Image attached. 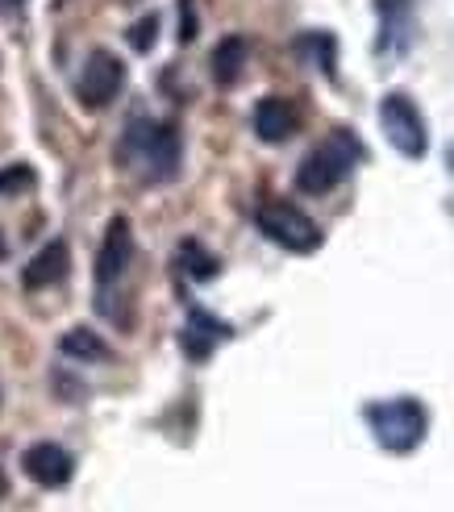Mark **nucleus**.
<instances>
[{
	"label": "nucleus",
	"mask_w": 454,
	"mask_h": 512,
	"mask_svg": "<svg viewBox=\"0 0 454 512\" xmlns=\"http://www.w3.org/2000/svg\"><path fill=\"white\" fill-rule=\"evenodd\" d=\"M117 163L138 171L146 184H167L180 171V130L171 121H150V117L130 121L117 146Z\"/></svg>",
	"instance_id": "1"
},
{
	"label": "nucleus",
	"mask_w": 454,
	"mask_h": 512,
	"mask_svg": "<svg viewBox=\"0 0 454 512\" xmlns=\"http://www.w3.org/2000/svg\"><path fill=\"white\" fill-rule=\"evenodd\" d=\"M363 421L371 429V438L388 454H413L425 433H430V413L417 396H396V400H371L363 408Z\"/></svg>",
	"instance_id": "2"
},
{
	"label": "nucleus",
	"mask_w": 454,
	"mask_h": 512,
	"mask_svg": "<svg viewBox=\"0 0 454 512\" xmlns=\"http://www.w3.org/2000/svg\"><path fill=\"white\" fill-rule=\"evenodd\" d=\"M363 159V146H359V134L350 130H334L321 146H313L305 159L296 167V188L305 196H325L334 192L342 179L355 171V163Z\"/></svg>",
	"instance_id": "3"
},
{
	"label": "nucleus",
	"mask_w": 454,
	"mask_h": 512,
	"mask_svg": "<svg viewBox=\"0 0 454 512\" xmlns=\"http://www.w3.org/2000/svg\"><path fill=\"white\" fill-rule=\"evenodd\" d=\"M255 225L263 229V238H271L275 246H284V250H292V254H313V250H321V242H325L321 225H317L305 209L288 204V200H267V204H259Z\"/></svg>",
	"instance_id": "4"
},
{
	"label": "nucleus",
	"mask_w": 454,
	"mask_h": 512,
	"mask_svg": "<svg viewBox=\"0 0 454 512\" xmlns=\"http://www.w3.org/2000/svg\"><path fill=\"white\" fill-rule=\"evenodd\" d=\"M380 130L405 159H425L430 150V130H425V117L409 92H388L380 100Z\"/></svg>",
	"instance_id": "5"
},
{
	"label": "nucleus",
	"mask_w": 454,
	"mask_h": 512,
	"mask_svg": "<svg viewBox=\"0 0 454 512\" xmlns=\"http://www.w3.org/2000/svg\"><path fill=\"white\" fill-rule=\"evenodd\" d=\"M121 88H125V63L113 55V50H92L80 67V75H75V96H80V105L105 109L117 100Z\"/></svg>",
	"instance_id": "6"
},
{
	"label": "nucleus",
	"mask_w": 454,
	"mask_h": 512,
	"mask_svg": "<svg viewBox=\"0 0 454 512\" xmlns=\"http://www.w3.org/2000/svg\"><path fill=\"white\" fill-rule=\"evenodd\" d=\"M134 263V229L125 217H113L109 229H105V242L96 250V288L105 296L113 284H121L125 271Z\"/></svg>",
	"instance_id": "7"
},
{
	"label": "nucleus",
	"mask_w": 454,
	"mask_h": 512,
	"mask_svg": "<svg viewBox=\"0 0 454 512\" xmlns=\"http://www.w3.org/2000/svg\"><path fill=\"white\" fill-rule=\"evenodd\" d=\"M21 471H25V479H34L38 488L59 492L75 475V458L59 442H38V446H30L21 454Z\"/></svg>",
	"instance_id": "8"
},
{
	"label": "nucleus",
	"mask_w": 454,
	"mask_h": 512,
	"mask_svg": "<svg viewBox=\"0 0 454 512\" xmlns=\"http://www.w3.org/2000/svg\"><path fill=\"white\" fill-rule=\"evenodd\" d=\"M71 271V250H67V242L63 238H50L30 263H25V271H21V284H25V292H42V288H55V284H63V275Z\"/></svg>",
	"instance_id": "9"
},
{
	"label": "nucleus",
	"mask_w": 454,
	"mask_h": 512,
	"mask_svg": "<svg viewBox=\"0 0 454 512\" xmlns=\"http://www.w3.org/2000/svg\"><path fill=\"white\" fill-rule=\"evenodd\" d=\"M255 134L263 138V142H271V146H280V142H288L292 134H296V125H300V113H296V105L292 100H284V96H263L259 105H255Z\"/></svg>",
	"instance_id": "10"
},
{
	"label": "nucleus",
	"mask_w": 454,
	"mask_h": 512,
	"mask_svg": "<svg viewBox=\"0 0 454 512\" xmlns=\"http://www.w3.org/2000/svg\"><path fill=\"white\" fill-rule=\"evenodd\" d=\"M225 338H230V325L209 317V313H200V309H192L184 334H180V346H184V354L192 358V363H205V358L217 350V342H225Z\"/></svg>",
	"instance_id": "11"
},
{
	"label": "nucleus",
	"mask_w": 454,
	"mask_h": 512,
	"mask_svg": "<svg viewBox=\"0 0 454 512\" xmlns=\"http://www.w3.org/2000/svg\"><path fill=\"white\" fill-rule=\"evenodd\" d=\"M246 55H250V46L242 34H230V38H221L213 46V59H209V71H213V84L217 88H234L242 80V71H246Z\"/></svg>",
	"instance_id": "12"
},
{
	"label": "nucleus",
	"mask_w": 454,
	"mask_h": 512,
	"mask_svg": "<svg viewBox=\"0 0 454 512\" xmlns=\"http://www.w3.org/2000/svg\"><path fill=\"white\" fill-rule=\"evenodd\" d=\"M59 350H63L67 358H75V363H105V358H113L109 342L100 338V334H92L88 325L67 329V334L59 338Z\"/></svg>",
	"instance_id": "13"
},
{
	"label": "nucleus",
	"mask_w": 454,
	"mask_h": 512,
	"mask_svg": "<svg viewBox=\"0 0 454 512\" xmlns=\"http://www.w3.org/2000/svg\"><path fill=\"white\" fill-rule=\"evenodd\" d=\"M175 259H180V267H184L192 279H200V284H205V279H213V275L221 271L217 254H209L196 238H184V242H180V254H175Z\"/></svg>",
	"instance_id": "14"
},
{
	"label": "nucleus",
	"mask_w": 454,
	"mask_h": 512,
	"mask_svg": "<svg viewBox=\"0 0 454 512\" xmlns=\"http://www.w3.org/2000/svg\"><path fill=\"white\" fill-rule=\"evenodd\" d=\"M300 50L321 59V71L334 75V38L330 34H300Z\"/></svg>",
	"instance_id": "15"
},
{
	"label": "nucleus",
	"mask_w": 454,
	"mask_h": 512,
	"mask_svg": "<svg viewBox=\"0 0 454 512\" xmlns=\"http://www.w3.org/2000/svg\"><path fill=\"white\" fill-rule=\"evenodd\" d=\"M34 188V167L25 163H13L0 171V196H13V192H30Z\"/></svg>",
	"instance_id": "16"
},
{
	"label": "nucleus",
	"mask_w": 454,
	"mask_h": 512,
	"mask_svg": "<svg viewBox=\"0 0 454 512\" xmlns=\"http://www.w3.org/2000/svg\"><path fill=\"white\" fill-rule=\"evenodd\" d=\"M155 34H159V17L150 13V17H142V21L134 25V30H130V46L138 50V55H146V50L155 46Z\"/></svg>",
	"instance_id": "17"
},
{
	"label": "nucleus",
	"mask_w": 454,
	"mask_h": 512,
	"mask_svg": "<svg viewBox=\"0 0 454 512\" xmlns=\"http://www.w3.org/2000/svg\"><path fill=\"white\" fill-rule=\"evenodd\" d=\"M196 21H192V0H184V25H180V42H192Z\"/></svg>",
	"instance_id": "18"
},
{
	"label": "nucleus",
	"mask_w": 454,
	"mask_h": 512,
	"mask_svg": "<svg viewBox=\"0 0 454 512\" xmlns=\"http://www.w3.org/2000/svg\"><path fill=\"white\" fill-rule=\"evenodd\" d=\"M25 0H0V13H9V9H21Z\"/></svg>",
	"instance_id": "19"
},
{
	"label": "nucleus",
	"mask_w": 454,
	"mask_h": 512,
	"mask_svg": "<svg viewBox=\"0 0 454 512\" xmlns=\"http://www.w3.org/2000/svg\"><path fill=\"white\" fill-rule=\"evenodd\" d=\"M9 492V483H5V471H0V496H5Z\"/></svg>",
	"instance_id": "20"
},
{
	"label": "nucleus",
	"mask_w": 454,
	"mask_h": 512,
	"mask_svg": "<svg viewBox=\"0 0 454 512\" xmlns=\"http://www.w3.org/2000/svg\"><path fill=\"white\" fill-rule=\"evenodd\" d=\"M5 254H9V246H5V234H0V259H5Z\"/></svg>",
	"instance_id": "21"
}]
</instances>
